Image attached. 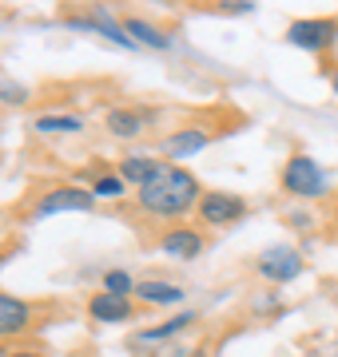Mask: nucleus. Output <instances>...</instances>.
Instances as JSON below:
<instances>
[{
    "label": "nucleus",
    "mask_w": 338,
    "mask_h": 357,
    "mask_svg": "<svg viewBox=\"0 0 338 357\" xmlns=\"http://www.w3.org/2000/svg\"><path fill=\"white\" fill-rule=\"evenodd\" d=\"M199 199H203L199 178L175 163H159L156 175L140 187V206L156 218H179L187 211H196Z\"/></svg>",
    "instance_id": "1"
},
{
    "label": "nucleus",
    "mask_w": 338,
    "mask_h": 357,
    "mask_svg": "<svg viewBox=\"0 0 338 357\" xmlns=\"http://www.w3.org/2000/svg\"><path fill=\"white\" fill-rule=\"evenodd\" d=\"M326 187V178H323V167L314 163L311 155H291L283 167V191L286 195H295V199H318Z\"/></svg>",
    "instance_id": "2"
},
{
    "label": "nucleus",
    "mask_w": 338,
    "mask_h": 357,
    "mask_svg": "<svg viewBox=\"0 0 338 357\" xmlns=\"http://www.w3.org/2000/svg\"><path fill=\"white\" fill-rule=\"evenodd\" d=\"M286 40L302 52H326L338 40V20L330 16H311V20H295L286 28Z\"/></svg>",
    "instance_id": "3"
},
{
    "label": "nucleus",
    "mask_w": 338,
    "mask_h": 357,
    "mask_svg": "<svg viewBox=\"0 0 338 357\" xmlns=\"http://www.w3.org/2000/svg\"><path fill=\"white\" fill-rule=\"evenodd\" d=\"M196 211L203 218V227H227V222H239L247 215V203L231 191H203Z\"/></svg>",
    "instance_id": "4"
},
{
    "label": "nucleus",
    "mask_w": 338,
    "mask_h": 357,
    "mask_svg": "<svg viewBox=\"0 0 338 357\" xmlns=\"http://www.w3.org/2000/svg\"><path fill=\"white\" fill-rule=\"evenodd\" d=\"M255 270H259L267 282H291L302 274V258L299 250H291V246H271V250H263L255 258Z\"/></svg>",
    "instance_id": "5"
},
{
    "label": "nucleus",
    "mask_w": 338,
    "mask_h": 357,
    "mask_svg": "<svg viewBox=\"0 0 338 357\" xmlns=\"http://www.w3.org/2000/svg\"><path fill=\"white\" fill-rule=\"evenodd\" d=\"M91 203H96V195L88 187H52L40 199L36 215L48 218V215H60V211H91Z\"/></svg>",
    "instance_id": "6"
},
{
    "label": "nucleus",
    "mask_w": 338,
    "mask_h": 357,
    "mask_svg": "<svg viewBox=\"0 0 338 357\" xmlns=\"http://www.w3.org/2000/svg\"><path fill=\"white\" fill-rule=\"evenodd\" d=\"M159 246H163V255L191 262V258L203 255V234H199V230H191V227H171L168 234L159 238Z\"/></svg>",
    "instance_id": "7"
},
{
    "label": "nucleus",
    "mask_w": 338,
    "mask_h": 357,
    "mask_svg": "<svg viewBox=\"0 0 338 357\" xmlns=\"http://www.w3.org/2000/svg\"><path fill=\"white\" fill-rule=\"evenodd\" d=\"M28 326H32V306L13 294H0V337H16Z\"/></svg>",
    "instance_id": "8"
},
{
    "label": "nucleus",
    "mask_w": 338,
    "mask_h": 357,
    "mask_svg": "<svg viewBox=\"0 0 338 357\" xmlns=\"http://www.w3.org/2000/svg\"><path fill=\"white\" fill-rule=\"evenodd\" d=\"M88 314L96 321H108V326H116V321H128L131 318V302L128 298H116V294H91V302H88Z\"/></svg>",
    "instance_id": "9"
},
{
    "label": "nucleus",
    "mask_w": 338,
    "mask_h": 357,
    "mask_svg": "<svg viewBox=\"0 0 338 357\" xmlns=\"http://www.w3.org/2000/svg\"><path fill=\"white\" fill-rule=\"evenodd\" d=\"M135 298H140V302H147V306H179L183 290L175 286V282L147 278V282H135Z\"/></svg>",
    "instance_id": "10"
},
{
    "label": "nucleus",
    "mask_w": 338,
    "mask_h": 357,
    "mask_svg": "<svg viewBox=\"0 0 338 357\" xmlns=\"http://www.w3.org/2000/svg\"><path fill=\"white\" fill-rule=\"evenodd\" d=\"M68 24H72V28H88V32H104V36L112 40V44H119V48H135V40H131L119 24H112L104 13H100V16H72Z\"/></svg>",
    "instance_id": "11"
},
{
    "label": "nucleus",
    "mask_w": 338,
    "mask_h": 357,
    "mask_svg": "<svg viewBox=\"0 0 338 357\" xmlns=\"http://www.w3.org/2000/svg\"><path fill=\"white\" fill-rule=\"evenodd\" d=\"M143 123H147V112H128V107H112V112H108V131H112L116 139L140 135Z\"/></svg>",
    "instance_id": "12"
},
{
    "label": "nucleus",
    "mask_w": 338,
    "mask_h": 357,
    "mask_svg": "<svg viewBox=\"0 0 338 357\" xmlns=\"http://www.w3.org/2000/svg\"><path fill=\"white\" fill-rule=\"evenodd\" d=\"M207 143H211L207 131H199V128H183V131H175V135L168 139V155H171V159H187V155L203 151Z\"/></svg>",
    "instance_id": "13"
},
{
    "label": "nucleus",
    "mask_w": 338,
    "mask_h": 357,
    "mask_svg": "<svg viewBox=\"0 0 338 357\" xmlns=\"http://www.w3.org/2000/svg\"><path fill=\"white\" fill-rule=\"evenodd\" d=\"M124 32H128L135 44H147V48H171V36L163 32V28L147 24V20H140V16H131L128 24H124Z\"/></svg>",
    "instance_id": "14"
},
{
    "label": "nucleus",
    "mask_w": 338,
    "mask_h": 357,
    "mask_svg": "<svg viewBox=\"0 0 338 357\" xmlns=\"http://www.w3.org/2000/svg\"><path fill=\"white\" fill-rule=\"evenodd\" d=\"M156 159H143V155H131V159H119V171L116 175L124 178V183H135V187H143L147 178L156 175Z\"/></svg>",
    "instance_id": "15"
},
{
    "label": "nucleus",
    "mask_w": 338,
    "mask_h": 357,
    "mask_svg": "<svg viewBox=\"0 0 338 357\" xmlns=\"http://www.w3.org/2000/svg\"><path fill=\"white\" fill-rule=\"evenodd\" d=\"M36 131H44V135H72V131H84V119L80 115H40Z\"/></svg>",
    "instance_id": "16"
},
{
    "label": "nucleus",
    "mask_w": 338,
    "mask_h": 357,
    "mask_svg": "<svg viewBox=\"0 0 338 357\" xmlns=\"http://www.w3.org/2000/svg\"><path fill=\"white\" fill-rule=\"evenodd\" d=\"M196 321V314H179V318H168L163 326H156V330H143L135 342H163V337H171V333H179V330H187Z\"/></svg>",
    "instance_id": "17"
},
{
    "label": "nucleus",
    "mask_w": 338,
    "mask_h": 357,
    "mask_svg": "<svg viewBox=\"0 0 338 357\" xmlns=\"http://www.w3.org/2000/svg\"><path fill=\"white\" fill-rule=\"evenodd\" d=\"M104 290L116 294V298H128V294H135V282H131L128 270H108L104 274Z\"/></svg>",
    "instance_id": "18"
},
{
    "label": "nucleus",
    "mask_w": 338,
    "mask_h": 357,
    "mask_svg": "<svg viewBox=\"0 0 338 357\" xmlns=\"http://www.w3.org/2000/svg\"><path fill=\"white\" fill-rule=\"evenodd\" d=\"M124 191H128V183L119 175H100L91 183V195H96V199H119Z\"/></svg>",
    "instance_id": "19"
},
{
    "label": "nucleus",
    "mask_w": 338,
    "mask_h": 357,
    "mask_svg": "<svg viewBox=\"0 0 338 357\" xmlns=\"http://www.w3.org/2000/svg\"><path fill=\"white\" fill-rule=\"evenodd\" d=\"M0 96H4V103H20V100H28V91H20V88H0Z\"/></svg>",
    "instance_id": "20"
},
{
    "label": "nucleus",
    "mask_w": 338,
    "mask_h": 357,
    "mask_svg": "<svg viewBox=\"0 0 338 357\" xmlns=\"http://www.w3.org/2000/svg\"><path fill=\"white\" fill-rule=\"evenodd\" d=\"M223 8H227V13H251L247 0H223Z\"/></svg>",
    "instance_id": "21"
},
{
    "label": "nucleus",
    "mask_w": 338,
    "mask_h": 357,
    "mask_svg": "<svg viewBox=\"0 0 338 357\" xmlns=\"http://www.w3.org/2000/svg\"><path fill=\"white\" fill-rule=\"evenodd\" d=\"M8 357H40V354H28V349H16V354H8Z\"/></svg>",
    "instance_id": "22"
},
{
    "label": "nucleus",
    "mask_w": 338,
    "mask_h": 357,
    "mask_svg": "<svg viewBox=\"0 0 338 357\" xmlns=\"http://www.w3.org/2000/svg\"><path fill=\"white\" fill-rule=\"evenodd\" d=\"M335 96H338V72H335Z\"/></svg>",
    "instance_id": "23"
},
{
    "label": "nucleus",
    "mask_w": 338,
    "mask_h": 357,
    "mask_svg": "<svg viewBox=\"0 0 338 357\" xmlns=\"http://www.w3.org/2000/svg\"><path fill=\"white\" fill-rule=\"evenodd\" d=\"M0 357H8V349H4V345H0Z\"/></svg>",
    "instance_id": "24"
},
{
    "label": "nucleus",
    "mask_w": 338,
    "mask_h": 357,
    "mask_svg": "<svg viewBox=\"0 0 338 357\" xmlns=\"http://www.w3.org/2000/svg\"><path fill=\"white\" fill-rule=\"evenodd\" d=\"M191 357H203V349H196V354H191Z\"/></svg>",
    "instance_id": "25"
}]
</instances>
